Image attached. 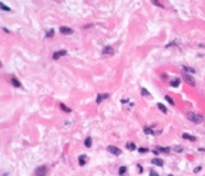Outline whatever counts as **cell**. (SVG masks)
<instances>
[{
  "label": "cell",
  "instance_id": "cell-30",
  "mask_svg": "<svg viewBox=\"0 0 205 176\" xmlns=\"http://www.w3.org/2000/svg\"><path fill=\"white\" fill-rule=\"evenodd\" d=\"M199 170H201V166H198V168H195V173H198Z\"/></svg>",
  "mask_w": 205,
  "mask_h": 176
},
{
  "label": "cell",
  "instance_id": "cell-7",
  "mask_svg": "<svg viewBox=\"0 0 205 176\" xmlns=\"http://www.w3.org/2000/svg\"><path fill=\"white\" fill-rule=\"evenodd\" d=\"M87 160H88V156H87V155H80V156H78V165H80V166H84V165L87 163Z\"/></svg>",
  "mask_w": 205,
  "mask_h": 176
},
{
  "label": "cell",
  "instance_id": "cell-18",
  "mask_svg": "<svg viewBox=\"0 0 205 176\" xmlns=\"http://www.w3.org/2000/svg\"><path fill=\"white\" fill-rule=\"evenodd\" d=\"M118 173H120L121 176H124L125 173H127V168H125V166H120V169H118Z\"/></svg>",
  "mask_w": 205,
  "mask_h": 176
},
{
  "label": "cell",
  "instance_id": "cell-4",
  "mask_svg": "<svg viewBox=\"0 0 205 176\" xmlns=\"http://www.w3.org/2000/svg\"><path fill=\"white\" fill-rule=\"evenodd\" d=\"M182 78H184V80H185V81H187L189 85H192V87L195 85V80L192 78V75H189V74H184V75H182Z\"/></svg>",
  "mask_w": 205,
  "mask_h": 176
},
{
  "label": "cell",
  "instance_id": "cell-3",
  "mask_svg": "<svg viewBox=\"0 0 205 176\" xmlns=\"http://www.w3.org/2000/svg\"><path fill=\"white\" fill-rule=\"evenodd\" d=\"M107 149H108V152H110V153H113V155H115V156H120V155H121V149H120V148H117V146L110 145Z\"/></svg>",
  "mask_w": 205,
  "mask_h": 176
},
{
  "label": "cell",
  "instance_id": "cell-27",
  "mask_svg": "<svg viewBox=\"0 0 205 176\" xmlns=\"http://www.w3.org/2000/svg\"><path fill=\"white\" fill-rule=\"evenodd\" d=\"M150 176H160V175L157 173V172L154 170V169H151V170H150Z\"/></svg>",
  "mask_w": 205,
  "mask_h": 176
},
{
  "label": "cell",
  "instance_id": "cell-23",
  "mask_svg": "<svg viewBox=\"0 0 205 176\" xmlns=\"http://www.w3.org/2000/svg\"><path fill=\"white\" fill-rule=\"evenodd\" d=\"M141 94H142V95H145V97H150V92H148L145 88H141Z\"/></svg>",
  "mask_w": 205,
  "mask_h": 176
},
{
  "label": "cell",
  "instance_id": "cell-12",
  "mask_svg": "<svg viewBox=\"0 0 205 176\" xmlns=\"http://www.w3.org/2000/svg\"><path fill=\"white\" fill-rule=\"evenodd\" d=\"M182 138H184V139H188L191 142H195V141H197V138H195L194 135H189V134H182Z\"/></svg>",
  "mask_w": 205,
  "mask_h": 176
},
{
  "label": "cell",
  "instance_id": "cell-6",
  "mask_svg": "<svg viewBox=\"0 0 205 176\" xmlns=\"http://www.w3.org/2000/svg\"><path fill=\"white\" fill-rule=\"evenodd\" d=\"M103 54H104V56H113V54H114V48L110 47V46H107V47L103 48Z\"/></svg>",
  "mask_w": 205,
  "mask_h": 176
},
{
  "label": "cell",
  "instance_id": "cell-31",
  "mask_svg": "<svg viewBox=\"0 0 205 176\" xmlns=\"http://www.w3.org/2000/svg\"><path fill=\"white\" fill-rule=\"evenodd\" d=\"M170 176H172V175H170Z\"/></svg>",
  "mask_w": 205,
  "mask_h": 176
},
{
  "label": "cell",
  "instance_id": "cell-16",
  "mask_svg": "<svg viewBox=\"0 0 205 176\" xmlns=\"http://www.w3.org/2000/svg\"><path fill=\"white\" fill-rule=\"evenodd\" d=\"M180 83H181L180 78H175V80H172L170 84H171V87H174V88H175V87H178V85H180Z\"/></svg>",
  "mask_w": 205,
  "mask_h": 176
},
{
  "label": "cell",
  "instance_id": "cell-21",
  "mask_svg": "<svg viewBox=\"0 0 205 176\" xmlns=\"http://www.w3.org/2000/svg\"><path fill=\"white\" fill-rule=\"evenodd\" d=\"M184 70L188 71V73H191V74H195V68H189V67H187V65H184Z\"/></svg>",
  "mask_w": 205,
  "mask_h": 176
},
{
  "label": "cell",
  "instance_id": "cell-10",
  "mask_svg": "<svg viewBox=\"0 0 205 176\" xmlns=\"http://www.w3.org/2000/svg\"><path fill=\"white\" fill-rule=\"evenodd\" d=\"M151 162H152V165H155V166H164V160L160 159V158H154Z\"/></svg>",
  "mask_w": 205,
  "mask_h": 176
},
{
  "label": "cell",
  "instance_id": "cell-8",
  "mask_svg": "<svg viewBox=\"0 0 205 176\" xmlns=\"http://www.w3.org/2000/svg\"><path fill=\"white\" fill-rule=\"evenodd\" d=\"M67 51L66 50H60V51H56L54 54H53V60H58L60 57H63V56H66Z\"/></svg>",
  "mask_w": 205,
  "mask_h": 176
},
{
  "label": "cell",
  "instance_id": "cell-26",
  "mask_svg": "<svg viewBox=\"0 0 205 176\" xmlns=\"http://www.w3.org/2000/svg\"><path fill=\"white\" fill-rule=\"evenodd\" d=\"M53 36H54V30H49V33L46 34V37H49V38L50 37H53Z\"/></svg>",
  "mask_w": 205,
  "mask_h": 176
},
{
  "label": "cell",
  "instance_id": "cell-11",
  "mask_svg": "<svg viewBox=\"0 0 205 176\" xmlns=\"http://www.w3.org/2000/svg\"><path fill=\"white\" fill-rule=\"evenodd\" d=\"M10 83H11L13 87H16V88H22V84L16 80V77H11V78H10Z\"/></svg>",
  "mask_w": 205,
  "mask_h": 176
},
{
  "label": "cell",
  "instance_id": "cell-15",
  "mask_svg": "<svg viewBox=\"0 0 205 176\" xmlns=\"http://www.w3.org/2000/svg\"><path fill=\"white\" fill-rule=\"evenodd\" d=\"M125 146H127V149H128V151H135V149H137V146H135V143H134V142H128Z\"/></svg>",
  "mask_w": 205,
  "mask_h": 176
},
{
  "label": "cell",
  "instance_id": "cell-20",
  "mask_svg": "<svg viewBox=\"0 0 205 176\" xmlns=\"http://www.w3.org/2000/svg\"><path fill=\"white\" fill-rule=\"evenodd\" d=\"M144 132H145L147 135H154L152 129H151V128H148V126H145V128H144Z\"/></svg>",
  "mask_w": 205,
  "mask_h": 176
},
{
  "label": "cell",
  "instance_id": "cell-25",
  "mask_svg": "<svg viewBox=\"0 0 205 176\" xmlns=\"http://www.w3.org/2000/svg\"><path fill=\"white\" fill-rule=\"evenodd\" d=\"M165 100H167V102H168V104L174 105V101H172V98H171V97H168V95H167V97H165Z\"/></svg>",
  "mask_w": 205,
  "mask_h": 176
},
{
  "label": "cell",
  "instance_id": "cell-14",
  "mask_svg": "<svg viewBox=\"0 0 205 176\" xmlns=\"http://www.w3.org/2000/svg\"><path fill=\"white\" fill-rule=\"evenodd\" d=\"M91 143H93V139H91V136H87V138H86V141H84V146H86V148H90Z\"/></svg>",
  "mask_w": 205,
  "mask_h": 176
},
{
  "label": "cell",
  "instance_id": "cell-19",
  "mask_svg": "<svg viewBox=\"0 0 205 176\" xmlns=\"http://www.w3.org/2000/svg\"><path fill=\"white\" fill-rule=\"evenodd\" d=\"M158 109H161V112H162V114H167V108H165L162 104H160V102H158Z\"/></svg>",
  "mask_w": 205,
  "mask_h": 176
},
{
  "label": "cell",
  "instance_id": "cell-29",
  "mask_svg": "<svg viewBox=\"0 0 205 176\" xmlns=\"http://www.w3.org/2000/svg\"><path fill=\"white\" fill-rule=\"evenodd\" d=\"M138 152H141V153H145V152H148L147 148H138Z\"/></svg>",
  "mask_w": 205,
  "mask_h": 176
},
{
  "label": "cell",
  "instance_id": "cell-5",
  "mask_svg": "<svg viewBox=\"0 0 205 176\" xmlns=\"http://www.w3.org/2000/svg\"><path fill=\"white\" fill-rule=\"evenodd\" d=\"M60 33L64 34V36H70V34L73 33V30L70 28V27H66V26H61L60 27Z\"/></svg>",
  "mask_w": 205,
  "mask_h": 176
},
{
  "label": "cell",
  "instance_id": "cell-2",
  "mask_svg": "<svg viewBox=\"0 0 205 176\" xmlns=\"http://www.w3.org/2000/svg\"><path fill=\"white\" fill-rule=\"evenodd\" d=\"M47 172H49L47 166H39V168L36 169L34 175H36V176H46V175H47Z\"/></svg>",
  "mask_w": 205,
  "mask_h": 176
},
{
  "label": "cell",
  "instance_id": "cell-28",
  "mask_svg": "<svg viewBox=\"0 0 205 176\" xmlns=\"http://www.w3.org/2000/svg\"><path fill=\"white\" fill-rule=\"evenodd\" d=\"M151 1H152L154 4H157V6H161V7H162V4H161V1H160V0H151Z\"/></svg>",
  "mask_w": 205,
  "mask_h": 176
},
{
  "label": "cell",
  "instance_id": "cell-1",
  "mask_svg": "<svg viewBox=\"0 0 205 176\" xmlns=\"http://www.w3.org/2000/svg\"><path fill=\"white\" fill-rule=\"evenodd\" d=\"M188 118H189V121H192V122H195V124H201V122L204 121V117H202V115H198V114H194V112H189Z\"/></svg>",
  "mask_w": 205,
  "mask_h": 176
},
{
  "label": "cell",
  "instance_id": "cell-9",
  "mask_svg": "<svg viewBox=\"0 0 205 176\" xmlns=\"http://www.w3.org/2000/svg\"><path fill=\"white\" fill-rule=\"evenodd\" d=\"M170 151H171L170 148H162V146H157V149H155L154 152H155V155H158L160 152H164V153H170Z\"/></svg>",
  "mask_w": 205,
  "mask_h": 176
},
{
  "label": "cell",
  "instance_id": "cell-22",
  "mask_svg": "<svg viewBox=\"0 0 205 176\" xmlns=\"http://www.w3.org/2000/svg\"><path fill=\"white\" fill-rule=\"evenodd\" d=\"M0 7H1V10H4V11H9V10H10V9H9L4 3H0Z\"/></svg>",
  "mask_w": 205,
  "mask_h": 176
},
{
  "label": "cell",
  "instance_id": "cell-17",
  "mask_svg": "<svg viewBox=\"0 0 205 176\" xmlns=\"http://www.w3.org/2000/svg\"><path fill=\"white\" fill-rule=\"evenodd\" d=\"M60 108L63 109V112H67V114H70V112H71V109L68 108V107H66L64 104H60Z\"/></svg>",
  "mask_w": 205,
  "mask_h": 176
},
{
  "label": "cell",
  "instance_id": "cell-24",
  "mask_svg": "<svg viewBox=\"0 0 205 176\" xmlns=\"http://www.w3.org/2000/svg\"><path fill=\"white\" fill-rule=\"evenodd\" d=\"M174 151L175 152H182L184 149H182V146H180V145H177V146H174Z\"/></svg>",
  "mask_w": 205,
  "mask_h": 176
},
{
  "label": "cell",
  "instance_id": "cell-13",
  "mask_svg": "<svg viewBox=\"0 0 205 176\" xmlns=\"http://www.w3.org/2000/svg\"><path fill=\"white\" fill-rule=\"evenodd\" d=\"M108 97H110L108 94H100L98 97H97V104H101V102L106 100V98H108Z\"/></svg>",
  "mask_w": 205,
  "mask_h": 176
}]
</instances>
